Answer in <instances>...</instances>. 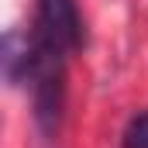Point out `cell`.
Wrapping results in <instances>:
<instances>
[{
  "instance_id": "obj_1",
  "label": "cell",
  "mask_w": 148,
  "mask_h": 148,
  "mask_svg": "<svg viewBox=\"0 0 148 148\" xmlns=\"http://www.w3.org/2000/svg\"><path fill=\"white\" fill-rule=\"evenodd\" d=\"M31 38L62 59L79 52L86 41V31H83V17H79L76 0H35Z\"/></svg>"
},
{
  "instance_id": "obj_2",
  "label": "cell",
  "mask_w": 148,
  "mask_h": 148,
  "mask_svg": "<svg viewBox=\"0 0 148 148\" xmlns=\"http://www.w3.org/2000/svg\"><path fill=\"white\" fill-rule=\"evenodd\" d=\"M31 59H35L31 35L7 31V38H3V76H7V83H14V86H17V83H28Z\"/></svg>"
},
{
  "instance_id": "obj_3",
  "label": "cell",
  "mask_w": 148,
  "mask_h": 148,
  "mask_svg": "<svg viewBox=\"0 0 148 148\" xmlns=\"http://www.w3.org/2000/svg\"><path fill=\"white\" fill-rule=\"evenodd\" d=\"M121 148H148V110L134 114L124 127V138H121Z\"/></svg>"
}]
</instances>
